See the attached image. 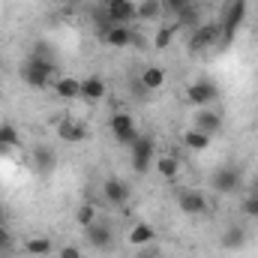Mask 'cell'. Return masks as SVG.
<instances>
[{
  "label": "cell",
  "mask_w": 258,
  "mask_h": 258,
  "mask_svg": "<svg viewBox=\"0 0 258 258\" xmlns=\"http://www.w3.org/2000/svg\"><path fill=\"white\" fill-rule=\"evenodd\" d=\"M240 213H243V216H249V219H258V195L255 192L240 201Z\"/></svg>",
  "instance_id": "obj_30"
},
{
  "label": "cell",
  "mask_w": 258,
  "mask_h": 258,
  "mask_svg": "<svg viewBox=\"0 0 258 258\" xmlns=\"http://www.w3.org/2000/svg\"><path fill=\"white\" fill-rule=\"evenodd\" d=\"M180 141H183V147H186V150H192V153H201V150H207V147H210V135H204V132H201V129H183V138H180Z\"/></svg>",
  "instance_id": "obj_21"
},
{
  "label": "cell",
  "mask_w": 258,
  "mask_h": 258,
  "mask_svg": "<svg viewBox=\"0 0 258 258\" xmlns=\"http://www.w3.org/2000/svg\"><path fill=\"white\" fill-rule=\"evenodd\" d=\"M9 153H12V147H9V144H3V141H0V156H9Z\"/></svg>",
  "instance_id": "obj_35"
},
{
  "label": "cell",
  "mask_w": 258,
  "mask_h": 258,
  "mask_svg": "<svg viewBox=\"0 0 258 258\" xmlns=\"http://www.w3.org/2000/svg\"><path fill=\"white\" fill-rule=\"evenodd\" d=\"M174 36H177V24L171 21V24H162L159 30H156V36H153V48L156 51H165L171 42H174Z\"/></svg>",
  "instance_id": "obj_25"
},
{
  "label": "cell",
  "mask_w": 258,
  "mask_h": 258,
  "mask_svg": "<svg viewBox=\"0 0 258 258\" xmlns=\"http://www.w3.org/2000/svg\"><path fill=\"white\" fill-rule=\"evenodd\" d=\"M156 174L165 177V180H174L180 174V156H177V150H168V153L156 156Z\"/></svg>",
  "instance_id": "obj_19"
},
{
  "label": "cell",
  "mask_w": 258,
  "mask_h": 258,
  "mask_svg": "<svg viewBox=\"0 0 258 258\" xmlns=\"http://www.w3.org/2000/svg\"><path fill=\"white\" fill-rule=\"evenodd\" d=\"M57 258H84V252H81V249H78L75 243H66V246H60Z\"/></svg>",
  "instance_id": "obj_32"
},
{
  "label": "cell",
  "mask_w": 258,
  "mask_h": 258,
  "mask_svg": "<svg viewBox=\"0 0 258 258\" xmlns=\"http://www.w3.org/2000/svg\"><path fill=\"white\" fill-rule=\"evenodd\" d=\"M30 165H33L36 174L48 177V174L57 168V150H54L51 144H33V150H30Z\"/></svg>",
  "instance_id": "obj_11"
},
{
  "label": "cell",
  "mask_w": 258,
  "mask_h": 258,
  "mask_svg": "<svg viewBox=\"0 0 258 258\" xmlns=\"http://www.w3.org/2000/svg\"><path fill=\"white\" fill-rule=\"evenodd\" d=\"M153 153H156V141L147 132H138V138L129 144V162L135 174H147L153 168Z\"/></svg>",
  "instance_id": "obj_3"
},
{
  "label": "cell",
  "mask_w": 258,
  "mask_h": 258,
  "mask_svg": "<svg viewBox=\"0 0 258 258\" xmlns=\"http://www.w3.org/2000/svg\"><path fill=\"white\" fill-rule=\"evenodd\" d=\"M129 198H132V186H129L126 180H120V177H108V180L102 183V201H105V204H111V207H123Z\"/></svg>",
  "instance_id": "obj_12"
},
{
  "label": "cell",
  "mask_w": 258,
  "mask_h": 258,
  "mask_svg": "<svg viewBox=\"0 0 258 258\" xmlns=\"http://www.w3.org/2000/svg\"><path fill=\"white\" fill-rule=\"evenodd\" d=\"M51 90H54L60 99H81V78L57 75V78L51 81Z\"/></svg>",
  "instance_id": "obj_18"
},
{
  "label": "cell",
  "mask_w": 258,
  "mask_h": 258,
  "mask_svg": "<svg viewBox=\"0 0 258 258\" xmlns=\"http://www.w3.org/2000/svg\"><path fill=\"white\" fill-rule=\"evenodd\" d=\"M246 21V0H225L222 3V21H219V45H231L234 33Z\"/></svg>",
  "instance_id": "obj_2"
},
{
  "label": "cell",
  "mask_w": 258,
  "mask_h": 258,
  "mask_svg": "<svg viewBox=\"0 0 258 258\" xmlns=\"http://www.w3.org/2000/svg\"><path fill=\"white\" fill-rule=\"evenodd\" d=\"M162 15V0H138V21H153Z\"/></svg>",
  "instance_id": "obj_27"
},
{
  "label": "cell",
  "mask_w": 258,
  "mask_h": 258,
  "mask_svg": "<svg viewBox=\"0 0 258 258\" xmlns=\"http://www.w3.org/2000/svg\"><path fill=\"white\" fill-rule=\"evenodd\" d=\"M6 249H12V234L6 225H0V252H6Z\"/></svg>",
  "instance_id": "obj_33"
},
{
  "label": "cell",
  "mask_w": 258,
  "mask_h": 258,
  "mask_svg": "<svg viewBox=\"0 0 258 258\" xmlns=\"http://www.w3.org/2000/svg\"><path fill=\"white\" fill-rule=\"evenodd\" d=\"M150 243H156V228L147 222H135L129 228V246L138 249V246H150Z\"/></svg>",
  "instance_id": "obj_20"
},
{
  "label": "cell",
  "mask_w": 258,
  "mask_h": 258,
  "mask_svg": "<svg viewBox=\"0 0 258 258\" xmlns=\"http://www.w3.org/2000/svg\"><path fill=\"white\" fill-rule=\"evenodd\" d=\"M186 99L198 105V108H210L216 99H219V87H216V81H210V78H198L192 81L189 87H186Z\"/></svg>",
  "instance_id": "obj_8"
},
{
  "label": "cell",
  "mask_w": 258,
  "mask_h": 258,
  "mask_svg": "<svg viewBox=\"0 0 258 258\" xmlns=\"http://www.w3.org/2000/svg\"><path fill=\"white\" fill-rule=\"evenodd\" d=\"M252 192L258 195V174H255V177H252Z\"/></svg>",
  "instance_id": "obj_36"
},
{
  "label": "cell",
  "mask_w": 258,
  "mask_h": 258,
  "mask_svg": "<svg viewBox=\"0 0 258 258\" xmlns=\"http://www.w3.org/2000/svg\"><path fill=\"white\" fill-rule=\"evenodd\" d=\"M51 249H54L51 237H27V240H24V252H27V255H33V258L51 255Z\"/></svg>",
  "instance_id": "obj_23"
},
{
  "label": "cell",
  "mask_w": 258,
  "mask_h": 258,
  "mask_svg": "<svg viewBox=\"0 0 258 258\" xmlns=\"http://www.w3.org/2000/svg\"><path fill=\"white\" fill-rule=\"evenodd\" d=\"M99 39L111 48H132V39H135V27L132 24H114L111 30L99 33Z\"/></svg>",
  "instance_id": "obj_14"
},
{
  "label": "cell",
  "mask_w": 258,
  "mask_h": 258,
  "mask_svg": "<svg viewBox=\"0 0 258 258\" xmlns=\"http://www.w3.org/2000/svg\"><path fill=\"white\" fill-rule=\"evenodd\" d=\"M138 81L144 84L147 93H150V90H159V87L165 84V69H162V66H147V69L138 75Z\"/></svg>",
  "instance_id": "obj_22"
},
{
  "label": "cell",
  "mask_w": 258,
  "mask_h": 258,
  "mask_svg": "<svg viewBox=\"0 0 258 258\" xmlns=\"http://www.w3.org/2000/svg\"><path fill=\"white\" fill-rule=\"evenodd\" d=\"M27 54H30V57H39V60H57V48H54L51 42H45V39H36Z\"/></svg>",
  "instance_id": "obj_28"
},
{
  "label": "cell",
  "mask_w": 258,
  "mask_h": 258,
  "mask_svg": "<svg viewBox=\"0 0 258 258\" xmlns=\"http://www.w3.org/2000/svg\"><path fill=\"white\" fill-rule=\"evenodd\" d=\"M192 3H195V0H162V9H165V12H171V15L177 18V15H180L186 6H192Z\"/></svg>",
  "instance_id": "obj_31"
},
{
  "label": "cell",
  "mask_w": 258,
  "mask_h": 258,
  "mask_svg": "<svg viewBox=\"0 0 258 258\" xmlns=\"http://www.w3.org/2000/svg\"><path fill=\"white\" fill-rule=\"evenodd\" d=\"M243 183V171L237 165H222L210 174V189L216 195H234Z\"/></svg>",
  "instance_id": "obj_4"
},
{
  "label": "cell",
  "mask_w": 258,
  "mask_h": 258,
  "mask_svg": "<svg viewBox=\"0 0 258 258\" xmlns=\"http://www.w3.org/2000/svg\"><path fill=\"white\" fill-rule=\"evenodd\" d=\"M0 141L9 144V147L15 150V147L21 144V135H18V129L12 126V123H0Z\"/></svg>",
  "instance_id": "obj_29"
},
{
  "label": "cell",
  "mask_w": 258,
  "mask_h": 258,
  "mask_svg": "<svg viewBox=\"0 0 258 258\" xmlns=\"http://www.w3.org/2000/svg\"><path fill=\"white\" fill-rule=\"evenodd\" d=\"M174 24H177V30H183V27H186V30H195V27L201 24V6H195V3L186 6V9L174 18Z\"/></svg>",
  "instance_id": "obj_24"
},
{
  "label": "cell",
  "mask_w": 258,
  "mask_h": 258,
  "mask_svg": "<svg viewBox=\"0 0 258 258\" xmlns=\"http://www.w3.org/2000/svg\"><path fill=\"white\" fill-rule=\"evenodd\" d=\"M213 45H219V24L207 21V24H198L195 30H189V39H186L189 54H201V51H207Z\"/></svg>",
  "instance_id": "obj_5"
},
{
  "label": "cell",
  "mask_w": 258,
  "mask_h": 258,
  "mask_svg": "<svg viewBox=\"0 0 258 258\" xmlns=\"http://www.w3.org/2000/svg\"><path fill=\"white\" fill-rule=\"evenodd\" d=\"M195 129H201L204 135H219L222 132V126H225V120H222V114L216 111V108H198L195 111V123H192Z\"/></svg>",
  "instance_id": "obj_13"
},
{
  "label": "cell",
  "mask_w": 258,
  "mask_h": 258,
  "mask_svg": "<svg viewBox=\"0 0 258 258\" xmlns=\"http://www.w3.org/2000/svg\"><path fill=\"white\" fill-rule=\"evenodd\" d=\"M45 258H51V255H45Z\"/></svg>",
  "instance_id": "obj_37"
},
{
  "label": "cell",
  "mask_w": 258,
  "mask_h": 258,
  "mask_svg": "<svg viewBox=\"0 0 258 258\" xmlns=\"http://www.w3.org/2000/svg\"><path fill=\"white\" fill-rule=\"evenodd\" d=\"M108 129H111L114 141H117V144H123V147H129V144L138 138L135 117H132L129 111H114V114H111V120H108Z\"/></svg>",
  "instance_id": "obj_6"
},
{
  "label": "cell",
  "mask_w": 258,
  "mask_h": 258,
  "mask_svg": "<svg viewBox=\"0 0 258 258\" xmlns=\"http://www.w3.org/2000/svg\"><path fill=\"white\" fill-rule=\"evenodd\" d=\"M18 75L30 90H48L51 81L57 78V60H39V57L27 54L21 69H18Z\"/></svg>",
  "instance_id": "obj_1"
},
{
  "label": "cell",
  "mask_w": 258,
  "mask_h": 258,
  "mask_svg": "<svg viewBox=\"0 0 258 258\" xmlns=\"http://www.w3.org/2000/svg\"><path fill=\"white\" fill-rule=\"evenodd\" d=\"M105 93H108V84H105L102 75H87V78H81V99L99 102V99H105Z\"/></svg>",
  "instance_id": "obj_16"
},
{
  "label": "cell",
  "mask_w": 258,
  "mask_h": 258,
  "mask_svg": "<svg viewBox=\"0 0 258 258\" xmlns=\"http://www.w3.org/2000/svg\"><path fill=\"white\" fill-rule=\"evenodd\" d=\"M246 240H249V231H246L240 222L225 225V231L219 234V246H222V249H240Z\"/></svg>",
  "instance_id": "obj_17"
},
{
  "label": "cell",
  "mask_w": 258,
  "mask_h": 258,
  "mask_svg": "<svg viewBox=\"0 0 258 258\" xmlns=\"http://www.w3.org/2000/svg\"><path fill=\"white\" fill-rule=\"evenodd\" d=\"M84 237H87V243H90L93 249H99V252H111V249H114V228H111V222H105V219H96L93 225H87V228H84Z\"/></svg>",
  "instance_id": "obj_7"
},
{
  "label": "cell",
  "mask_w": 258,
  "mask_h": 258,
  "mask_svg": "<svg viewBox=\"0 0 258 258\" xmlns=\"http://www.w3.org/2000/svg\"><path fill=\"white\" fill-rule=\"evenodd\" d=\"M99 6L105 9V15L114 24H132V21H138V0H102Z\"/></svg>",
  "instance_id": "obj_10"
},
{
  "label": "cell",
  "mask_w": 258,
  "mask_h": 258,
  "mask_svg": "<svg viewBox=\"0 0 258 258\" xmlns=\"http://www.w3.org/2000/svg\"><path fill=\"white\" fill-rule=\"evenodd\" d=\"M96 219H99L96 204H93V201H81V204H78V210H75V222H78L81 228H87V225H93Z\"/></svg>",
  "instance_id": "obj_26"
},
{
  "label": "cell",
  "mask_w": 258,
  "mask_h": 258,
  "mask_svg": "<svg viewBox=\"0 0 258 258\" xmlns=\"http://www.w3.org/2000/svg\"><path fill=\"white\" fill-rule=\"evenodd\" d=\"M87 135H90V132H87V126H84L81 120L63 117V120L57 123V138H60V141H66V144H81Z\"/></svg>",
  "instance_id": "obj_15"
},
{
  "label": "cell",
  "mask_w": 258,
  "mask_h": 258,
  "mask_svg": "<svg viewBox=\"0 0 258 258\" xmlns=\"http://www.w3.org/2000/svg\"><path fill=\"white\" fill-rule=\"evenodd\" d=\"M135 258H159V249H156L153 243H150V246H138Z\"/></svg>",
  "instance_id": "obj_34"
},
{
  "label": "cell",
  "mask_w": 258,
  "mask_h": 258,
  "mask_svg": "<svg viewBox=\"0 0 258 258\" xmlns=\"http://www.w3.org/2000/svg\"><path fill=\"white\" fill-rule=\"evenodd\" d=\"M174 201H177V207L186 216H204L210 210V201H207V195L201 192V189H177Z\"/></svg>",
  "instance_id": "obj_9"
}]
</instances>
